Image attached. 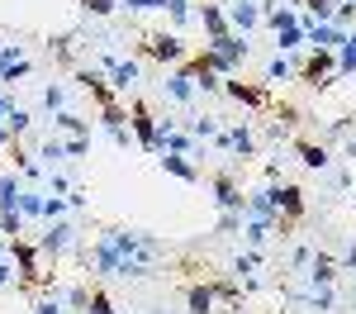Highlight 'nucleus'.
Segmentation results:
<instances>
[{
  "instance_id": "nucleus-1",
  "label": "nucleus",
  "mask_w": 356,
  "mask_h": 314,
  "mask_svg": "<svg viewBox=\"0 0 356 314\" xmlns=\"http://www.w3.org/2000/svg\"><path fill=\"white\" fill-rule=\"evenodd\" d=\"M129 129H134L138 148H143V152H152V157H157V114L147 110V105H143V100H134V105H129Z\"/></svg>"
},
{
  "instance_id": "nucleus-2",
  "label": "nucleus",
  "mask_w": 356,
  "mask_h": 314,
  "mask_svg": "<svg viewBox=\"0 0 356 314\" xmlns=\"http://www.w3.org/2000/svg\"><path fill=\"white\" fill-rule=\"evenodd\" d=\"M105 72H110L114 95H129V91L143 81V67H138L134 57H105Z\"/></svg>"
},
{
  "instance_id": "nucleus-3",
  "label": "nucleus",
  "mask_w": 356,
  "mask_h": 314,
  "mask_svg": "<svg viewBox=\"0 0 356 314\" xmlns=\"http://www.w3.org/2000/svg\"><path fill=\"white\" fill-rule=\"evenodd\" d=\"M223 15H228V29H233V33H252V29H257V19H261V15H266V10H261V5H257V0H228V5H223Z\"/></svg>"
},
{
  "instance_id": "nucleus-4",
  "label": "nucleus",
  "mask_w": 356,
  "mask_h": 314,
  "mask_svg": "<svg viewBox=\"0 0 356 314\" xmlns=\"http://www.w3.org/2000/svg\"><path fill=\"white\" fill-rule=\"evenodd\" d=\"M10 262H15V272H19V285L43 281V276H38V248H29L24 238H10Z\"/></svg>"
},
{
  "instance_id": "nucleus-5",
  "label": "nucleus",
  "mask_w": 356,
  "mask_h": 314,
  "mask_svg": "<svg viewBox=\"0 0 356 314\" xmlns=\"http://www.w3.org/2000/svg\"><path fill=\"white\" fill-rule=\"evenodd\" d=\"M219 148H228L233 157H252L257 152V134H252V124H233V129H219Z\"/></svg>"
},
{
  "instance_id": "nucleus-6",
  "label": "nucleus",
  "mask_w": 356,
  "mask_h": 314,
  "mask_svg": "<svg viewBox=\"0 0 356 314\" xmlns=\"http://www.w3.org/2000/svg\"><path fill=\"white\" fill-rule=\"evenodd\" d=\"M143 53L157 57V62H186V38L181 33H152Z\"/></svg>"
},
{
  "instance_id": "nucleus-7",
  "label": "nucleus",
  "mask_w": 356,
  "mask_h": 314,
  "mask_svg": "<svg viewBox=\"0 0 356 314\" xmlns=\"http://www.w3.org/2000/svg\"><path fill=\"white\" fill-rule=\"evenodd\" d=\"M300 77L309 86H328V77H337V53H323V48H314V57L300 67Z\"/></svg>"
},
{
  "instance_id": "nucleus-8",
  "label": "nucleus",
  "mask_w": 356,
  "mask_h": 314,
  "mask_svg": "<svg viewBox=\"0 0 356 314\" xmlns=\"http://www.w3.org/2000/svg\"><path fill=\"white\" fill-rule=\"evenodd\" d=\"M214 205H219L223 214H228V210H238V214H247V196L238 191V181H233L228 171H219V176H214Z\"/></svg>"
},
{
  "instance_id": "nucleus-9",
  "label": "nucleus",
  "mask_w": 356,
  "mask_h": 314,
  "mask_svg": "<svg viewBox=\"0 0 356 314\" xmlns=\"http://www.w3.org/2000/svg\"><path fill=\"white\" fill-rule=\"evenodd\" d=\"M204 48H209V53H219L223 62H228V67H243V62H247V53H252L243 33H223V38H209Z\"/></svg>"
},
{
  "instance_id": "nucleus-10",
  "label": "nucleus",
  "mask_w": 356,
  "mask_h": 314,
  "mask_svg": "<svg viewBox=\"0 0 356 314\" xmlns=\"http://www.w3.org/2000/svg\"><path fill=\"white\" fill-rule=\"evenodd\" d=\"M76 243V228L67 224V219H53L48 224V233H43V243H38V253H48V257H62L67 248Z\"/></svg>"
},
{
  "instance_id": "nucleus-11",
  "label": "nucleus",
  "mask_w": 356,
  "mask_h": 314,
  "mask_svg": "<svg viewBox=\"0 0 356 314\" xmlns=\"http://www.w3.org/2000/svg\"><path fill=\"white\" fill-rule=\"evenodd\" d=\"M304 38H309V48L337 53V48L347 43V29H337V24H309V29H304Z\"/></svg>"
},
{
  "instance_id": "nucleus-12",
  "label": "nucleus",
  "mask_w": 356,
  "mask_h": 314,
  "mask_svg": "<svg viewBox=\"0 0 356 314\" xmlns=\"http://www.w3.org/2000/svg\"><path fill=\"white\" fill-rule=\"evenodd\" d=\"M337 272H342V262H337V257L314 253V257H309V272H304V276H309V285L318 290V285H332V281H337Z\"/></svg>"
},
{
  "instance_id": "nucleus-13",
  "label": "nucleus",
  "mask_w": 356,
  "mask_h": 314,
  "mask_svg": "<svg viewBox=\"0 0 356 314\" xmlns=\"http://www.w3.org/2000/svg\"><path fill=\"white\" fill-rule=\"evenodd\" d=\"M275 210H280V219H300L304 214V191L290 186V181H275Z\"/></svg>"
},
{
  "instance_id": "nucleus-14",
  "label": "nucleus",
  "mask_w": 356,
  "mask_h": 314,
  "mask_svg": "<svg viewBox=\"0 0 356 314\" xmlns=\"http://www.w3.org/2000/svg\"><path fill=\"white\" fill-rule=\"evenodd\" d=\"M247 214L252 219H280V210H275V181H266L261 191L247 196Z\"/></svg>"
},
{
  "instance_id": "nucleus-15",
  "label": "nucleus",
  "mask_w": 356,
  "mask_h": 314,
  "mask_svg": "<svg viewBox=\"0 0 356 314\" xmlns=\"http://www.w3.org/2000/svg\"><path fill=\"white\" fill-rule=\"evenodd\" d=\"M76 86H81V91H90L100 105H114V86H105V72H95V67H81V72H76Z\"/></svg>"
},
{
  "instance_id": "nucleus-16",
  "label": "nucleus",
  "mask_w": 356,
  "mask_h": 314,
  "mask_svg": "<svg viewBox=\"0 0 356 314\" xmlns=\"http://www.w3.org/2000/svg\"><path fill=\"white\" fill-rule=\"evenodd\" d=\"M157 162H162L166 176H176V181H186V186H195V181H200V167H195V162H186V152H162Z\"/></svg>"
},
{
  "instance_id": "nucleus-17",
  "label": "nucleus",
  "mask_w": 356,
  "mask_h": 314,
  "mask_svg": "<svg viewBox=\"0 0 356 314\" xmlns=\"http://www.w3.org/2000/svg\"><path fill=\"white\" fill-rule=\"evenodd\" d=\"M275 228H285V219H252V214H247V224H243V238H247V248L257 253V248H261V243L271 238Z\"/></svg>"
},
{
  "instance_id": "nucleus-18",
  "label": "nucleus",
  "mask_w": 356,
  "mask_h": 314,
  "mask_svg": "<svg viewBox=\"0 0 356 314\" xmlns=\"http://www.w3.org/2000/svg\"><path fill=\"white\" fill-rule=\"evenodd\" d=\"M295 152H300V162L309 171H328L332 167V157H328V148H323V143H295Z\"/></svg>"
},
{
  "instance_id": "nucleus-19",
  "label": "nucleus",
  "mask_w": 356,
  "mask_h": 314,
  "mask_svg": "<svg viewBox=\"0 0 356 314\" xmlns=\"http://www.w3.org/2000/svg\"><path fill=\"white\" fill-rule=\"evenodd\" d=\"M19 191H24L19 176L5 171V176H0V214H19Z\"/></svg>"
},
{
  "instance_id": "nucleus-20",
  "label": "nucleus",
  "mask_w": 356,
  "mask_h": 314,
  "mask_svg": "<svg viewBox=\"0 0 356 314\" xmlns=\"http://www.w3.org/2000/svg\"><path fill=\"white\" fill-rule=\"evenodd\" d=\"M223 95L228 100H238V105H266V91H257V86H243V81H223Z\"/></svg>"
},
{
  "instance_id": "nucleus-21",
  "label": "nucleus",
  "mask_w": 356,
  "mask_h": 314,
  "mask_svg": "<svg viewBox=\"0 0 356 314\" xmlns=\"http://www.w3.org/2000/svg\"><path fill=\"white\" fill-rule=\"evenodd\" d=\"M200 24H204V33H209V38H223V33H233V29H228V15H223L219 5H200Z\"/></svg>"
},
{
  "instance_id": "nucleus-22",
  "label": "nucleus",
  "mask_w": 356,
  "mask_h": 314,
  "mask_svg": "<svg viewBox=\"0 0 356 314\" xmlns=\"http://www.w3.org/2000/svg\"><path fill=\"white\" fill-rule=\"evenodd\" d=\"M214 300H219V290H214V285H191V295H186L191 314H214Z\"/></svg>"
},
{
  "instance_id": "nucleus-23",
  "label": "nucleus",
  "mask_w": 356,
  "mask_h": 314,
  "mask_svg": "<svg viewBox=\"0 0 356 314\" xmlns=\"http://www.w3.org/2000/svg\"><path fill=\"white\" fill-rule=\"evenodd\" d=\"M162 86H166V95H171V100H181V105H191V100H195V81L186 77V72H171Z\"/></svg>"
},
{
  "instance_id": "nucleus-24",
  "label": "nucleus",
  "mask_w": 356,
  "mask_h": 314,
  "mask_svg": "<svg viewBox=\"0 0 356 314\" xmlns=\"http://www.w3.org/2000/svg\"><path fill=\"white\" fill-rule=\"evenodd\" d=\"M53 129H62V134H72V139H90V124H86L81 114H72V110L53 114Z\"/></svg>"
},
{
  "instance_id": "nucleus-25",
  "label": "nucleus",
  "mask_w": 356,
  "mask_h": 314,
  "mask_svg": "<svg viewBox=\"0 0 356 314\" xmlns=\"http://www.w3.org/2000/svg\"><path fill=\"white\" fill-rule=\"evenodd\" d=\"M290 77H295V62H290L285 53H275L271 62H266V86H285Z\"/></svg>"
},
{
  "instance_id": "nucleus-26",
  "label": "nucleus",
  "mask_w": 356,
  "mask_h": 314,
  "mask_svg": "<svg viewBox=\"0 0 356 314\" xmlns=\"http://www.w3.org/2000/svg\"><path fill=\"white\" fill-rule=\"evenodd\" d=\"M266 24L280 33V29H304L300 15H295V5H275V10H266Z\"/></svg>"
},
{
  "instance_id": "nucleus-27",
  "label": "nucleus",
  "mask_w": 356,
  "mask_h": 314,
  "mask_svg": "<svg viewBox=\"0 0 356 314\" xmlns=\"http://www.w3.org/2000/svg\"><path fill=\"white\" fill-rule=\"evenodd\" d=\"M43 110H48V114H62V110H67V86H43Z\"/></svg>"
},
{
  "instance_id": "nucleus-28",
  "label": "nucleus",
  "mask_w": 356,
  "mask_h": 314,
  "mask_svg": "<svg viewBox=\"0 0 356 314\" xmlns=\"http://www.w3.org/2000/svg\"><path fill=\"white\" fill-rule=\"evenodd\" d=\"M309 38H304V29H280L275 33V53H295V48H304Z\"/></svg>"
},
{
  "instance_id": "nucleus-29",
  "label": "nucleus",
  "mask_w": 356,
  "mask_h": 314,
  "mask_svg": "<svg viewBox=\"0 0 356 314\" xmlns=\"http://www.w3.org/2000/svg\"><path fill=\"white\" fill-rule=\"evenodd\" d=\"M19 62H24V48H19V43H5V48H0V81H5Z\"/></svg>"
},
{
  "instance_id": "nucleus-30",
  "label": "nucleus",
  "mask_w": 356,
  "mask_h": 314,
  "mask_svg": "<svg viewBox=\"0 0 356 314\" xmlns=\"http://www.w3.org/2000/svg\"><path fill=\"white\" fill-rule=\"evenodd\" d=\"M38 157H43L48 167H57V162H67V139H48L43 148H38Z\"/></svg>"
},
{
  "instance_id": "nucleus-31",
  "label": "nucleus",
  "mask_w": 356,
  "mask_h": 314,
  "mask_svg": "<svg viewBox=\"0 0 356 314\" xmlns=\"http://www.w3.org/2000/svg\"><path fill=\"white\" fill-rule=\"evenodd\" d=\"M81 10L90 19H110L114 10H119V0H81Z\"/></svg>"
},
{
  "instance_id": "nucleus-32",
  "label": "nucleus",
  "mask_w": 356,
  "mask_h": 314,
  "mask_svg": "<svg viewBox=\"0 0 356 314\" xmlns=\"http://www.w3.org/2000/svg\"><path fill=\"white\" fill-rule=\"evenodd\" d=\"M337 77H356V48L352 43L337 48Z\"/></svg>"
},
{
  "instance_id": "nucleus-33",
  "label": "nucleus",
  "mask_w": 356,
  "mask_h": 314,
  "mask_svg": "<svg viewBox=\"0 0 356 314\" xmlns=\"http://www.w3.org/2000/svg\"><path fill=\"white\" fill-rule=\"evenodd\" d=\"M43 205H48V196H38V191H19V214H43Z\"/></svg>"
},
{
  "instance_id": "nucleus-34",
  "label": "nucleus",
  "mask_w": 356,
  "mask_h": 314,
  "mask_svg": "<svg viewBox=\"0 0 356 314\" xmlns=\"http://www.w3.org/2000/svg\"><path fill=\"white\" fill-rule=\"evenodd\" d=\"M33 314H62V295H57V290H43V295L33 300Z\"/></svg>"
},
{
  "instance_id": "nucleus-35",
  "label": "nucleus",
  "mask_w": 356,
  "mask_h": 314,
  "mask_svg": "<svg viewBox=\"0 0 356 314\" xmlns=\"http://www.w3.org/2000/svg\"><path fill=\"white\" fill-rule=\"evenodd\" d=\"M5 124H10V134H15V139H19V134H24L29 124H33V114H29L24 105H15V110H10V119H5Z\"/></svg>"
},
{
  "instance_id": "nucleus-36",
  "label": "nucleus",
  "mask_w": 356,
  "mask_h": 314,
  "mask_svg": "<svg viewBox=\"0 0 356 314\" xmlns=\"http://www.w3.org/2000/svg\"><path fill=\"white\" fill-rule=\"evenodd\" d=\"M67 210H72V200L48 196V205H43V219H48V224H53V219H67Z\"/></svg>"
},
{
  "instance_id": "nucleus-37",
  "label": "nucleus",
  "mask_w": 356,
  "mask_h": 314,
  "mask_svg": "<svg viewBox=\"0 0 356 314\" xmlns=\"http://www.w3.org/2000/svg\"><path fill=\"white\" fill-rule=\"evenodd\" d=\"M166 15H171V19H176V24H191V0H166Z\"/></svg>"
},
{
  "instance_id": "nucleus-38",
  "label": "nucleus",
  "mask_w": 356,
  "mask_h": 314,
  "mask_svg": "<svg viewBox=\"0 0 356 314\" xmlns=\"http://www.w3.org/2000/svg\"><path fill=\"white\" fill-rule=\"evenodd\" d=\"M191 134H195V139H219V124L204 114V119H191Z\"/></svg>"
},
{
  "instance_id": "nucleus-39",
  "label": "nucleus",
  "mask_w": 356,
  "mask_h": 314,
  "mask_svg": "<svg viewBox=\"0 0 356 314\" xmlns=\"http://www.w3.org/2000/svg\"><path fill=\"white\" fill-rule=\"evenodd\" d=\"M86 314H114L110 295H105V290H90V305H86Z\"/></svg>"
},
{
  "instance_id": "nucleus-40",
  "label": "nucleus",
  "mask_w": 356,
  "mask_h": 314,
  "mask_svg": "<svg viewBox=\"0 0 356 314\" xmlns=\"http://www.w3.org/2000/svg\"><path fill=\"white\" fill-rule=\"evenodd\" d=\"M124 10H134V15H143V10H166V0H119Z\"/></svg>"
},
{
  "instance_id": "nucleus-41",
  "label": "nucleus",
  "mask_w": 356,
  "mask_h": 314,
  "mask_svg": "<svg viewBox=\"0 0 356 314\" xmlns=\"http://www.w3.org/2000/svg\"><path fill=\"white\" fill-rule=\"evenodd\" d=\"M86 152H90V139H67V162H76Z\"/></svg>"
},
{
  "instance_id": "nucleus-42",
  "label": "nucleus",
  "mask_w": 356,
  "mask_h": 314,
  "mask_svg": "<svg viewBox=\"0 0 356 314\" xmlns=\"http://www.w3.org/2000/svg\"><path fill=\"white\" fill-rule=\"evenodd\" d=\"M233 272H238V276H252V272H257V253H238Z\"/></svg>"
},
{
  "instance_id": "nucleus-43",
  "label": "nucleus",
  "mask_w": 356,
  "mask_h": 314,
  "mask_svg": "<svg viewBox=\"0 0 356 314\" xmlns=\"http://www.w3.org/2000/svg\"><path fill=\"white\" fill-rule=\"evenodd\" d=\"M105 134H110V139L119 143V148H129V143H134V134H129V124H114V129H105Z\"/></svg>"
},
{
  "instance_id": "nucleus-44",
  "label": "nucleus",
  "mask_w": 356,
  "mask_h": 314,
  "mask_svg": "<svg viewBox=\"0 0 356 314\" xmlns=\"http://www.w3.org/2000/svg\"><path fill=\"white\" fill-rule=\"evenodd\" d=\"M19 281V272H15V262H5V257H0V285H15Z\"/></svg>"
},
{
  "instance_id": "nucleus-45",
  "label": "nucleus",
  "mask_w": 356,
  "mask_h": 314,
  "mask_svg": "<svg viewBox=\"0 0 356 314\" xmlns=\"http://www.w3.org/2000/svg\"><path fill=\"white\" fill-rule=\"evenodd\" d=\"M342 272H356V243L347 248V253H342Z\"/></svg>"
},
{
  "instance_id": "nucleus-46",
  "label": "nucleus",
  "mask_w": 356,
  "mask_h": 314,
  "mask_svg": "<svg viewBox=\"0 0 356 314\" xmlns=\"http://www.w3.org/2000/svg\"><path fill=\"white\" fill-rule=\"evenodd\" d=\"M10 110H15V95H0V119H10Z\"/></svg>"
},
{
  "instance_id": "nucleus-47",
  "label": "nucleus",
  "mask_w": 356,
  "mask_h": 314,
  "mask_svg": "<svg viewBox=\"0 0 356 314\" xmlns=\"http://www.w3.org/2000/svg\"><path fill=\"white\" fill-rule=\"evenodd\" d=\"M10 139H15V134H10V124L0 119V143H10Z\"/></svg>"
},
{
  "instance_id": "nucleus-48",
  "label": "nucleus",
  "mask_w": 356,
  "mask_h": 314,
  "mask_svg": "<svg viewBox=\"0 0 356 314\" xmlns=\"http://www.w3.org/2000/svg\"><path fill=\"white\" fill-rule=\"evenodd\" d=\"M0 257H10V238H0Z\"/></svg>"
},
{
  "instance_id": "nucleus-49",
  "label": "nucleus",
  "mask_w": 356,
  "mask_h": 314,
  "mask_svg": "<svg viewBox=\"0 0 356 314\" xmlns=\"http://www.w3.org/2000/svg\"><path fill=\"white\" fill-rule=\"evenodd\" d=\"M347 43H352V48H356V33H347Z\"/></svg>"
},
{
  "instance_id": "nucleus-50",
  "label": "nucleus",
  "mask_w": 356,
  "mask_h": 314,
  "mask_svg": "<svg viewBox=\"0 0 356 314\" xmlns=\"http://www.w3.org/2000/svg\"><path fill=\"white\" fill-rule=\"evenodd\" d=\"M337 5H356V0H337Z\"/></svg>"
},
{
  "instance_id": "nucleus-51",
  "label": "nucleus",
  "mask_w": 356,
  "mask_h": 314,
  "mask_svg": "<svg viewBox=\"0 0 356 314\" xmlns=\"http://www.w3.org/2000/svg\"><path fill=\"white\" fill-rule=\"evenodd\" d=\"M352 310H356V290H352Z\"/></svg>"
},
{
  "instance_id": "nucleus-52",
  "label": "nucleus",
  "mask_w": 356,
  "mask_h": 314,
  "mask_svg": "<svg viewBox=\"0 0 356 314\" xmlns=\"http://www.w3.org/2000/svg\"><path fill=\"white\" fill-rule=\"evenodd\" d=\"M166 314H171V310H166Z\"/></svg>"
}]
</instances>
